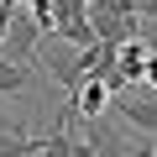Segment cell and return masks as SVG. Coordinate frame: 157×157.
Wrapping results in <instances>:
<instances>
[{"label":"cell","mask_w":157,"mask_h":157,"mask_svg":"<svg viewBox=\"0 0 157 157\" xmlns=\"http://www.w3.org/2000/svg\"><path fill=\"white\" fill-rule=\"evenodd\" d=\"M110 105H115V115L126 121V131L157 136V94H152V100H141V94H136V84H126V89H121Z\"/></svg>","instance_id":"1"},{"label":"cell","mask_w":157,"mask_h":157,"mask_svg":"<svg viewBox=\"0 0 157 157\" xmlns=\"http://www.w3.org/2000/svg\"><path fill=\"white\" fill-rule=\"evenodd\" d=\"M110 100H115V89L105 84V78H100V73H84V78H78V89H73V100H68V105H73L78 115H84V121H100Z\"/></svg>","instance_id":"2"},{"label":"cell","mask_w":157,"mask_h":157,"mask_svg":"<svg viewBox=\"0 0 157 157\" xmlns=\"http://www.w3.org/2000/svg\"><path fill=\"white\" fill-rule=\"evenodd\" d=\"M147 58H152V47L141 37H131V42L115 47V63H121V73L131 78V84H147Z\"/></svg>","instance_id":"3"},{"label":"cell","mask_w":157,"mask_h":157,"mask_svg":"<svg viewBox=\"0 0 157 157\" xmlns=\"http://www.w3.org/2000/svg\"><path fill=\"white\" fill-rule=\"evenodd\" d=\"M32 84V63H21V58H6L0 52V94H21Z\"/></svg>","instance_id":"4"},{"label":"cell","mask_w":157,"mask_h":157,"mask_svg":"<svg viewBox=\"0 0 157 157\" xmlns=\"http://www.w3.org/2000/svg\"><path fill=\"white\" fill-rule=\"evenodd\" d=\"M37 147H42V136H32L26 126L0 131V157H37Z\"/></svg>","instance_id":"5"},{"label":"cell","mask_w":157,"mask_h":157,"mask_svg":"<svg viewBox=\"0 0 157 157\" xmlns=\"http://www.w3.org/2000/svg\"><path fill=\"white\" fill-rule=\"evenodd\" d=\"M73 152H78V141L68 136V126H63V121H52V131L42 136V147H37V157H73Z\"/></svg>","instance_id":"6"},{"label":"cell","mask_w":157,"mask_h":157,"mask_svg":"<svg viewBox=\"0 0 157 157\" xmlns=\"http://www.w3.org/2000/svg\"><path fill=\"white\" fill-rule=\"evenodd\" d=\"M89 11H100V16H141L136 0H89Z\"/></svg>","instance_id":"7"},{"label":"cell","mask_w":157,"mask_h":157,"mask_svg":"<svg viewBox=\"0 0 157 157\" xmlns=\"http://www.w3.org/2000/svg\"><path fill=\"white\" fill-rule=\"evenodd\" d=\"M11 21H16V0H0V42H6V32H11Z\"/></svg>","instance_id":"8"},{"label":"cell","mask_w":157,"mask_h":157,"mask_svg":"<svg viewBox=\"0 0 157 157\" xmlns=\"http://www.w3.org/2000/svg\"><path fill=\"white\" fill-rule=\"evenodd\" d=\"M147 84L157 89V47H152V58H147Z\"/></svg>","instance_id":"9"},{"label":"cell","mask_w":157,"mask_h":157,"mask_svg":"<svg viewBox=\"0 0 157 157\" xmlns=\"http://www.w3.org/2000/svg\"><path fill=\"white\" fill-rule=\"evenodd\" d=\"M0 131H16V121H11V110L0 105Z\"/></svg>","instance_id":"10"},{"label":"cell","mask_w":157,"mask_h":157,"mask_svg":"<svg viewBox=\"0 0 157 157\" xmlns=\"http://www.w3.org/2000/svg\"><path fill=\"white\" fill-rule=\"evenodd\" d=\"M16 6H26V0H16Z\"/></svg>","instance_id":"11"}]
</instances>
